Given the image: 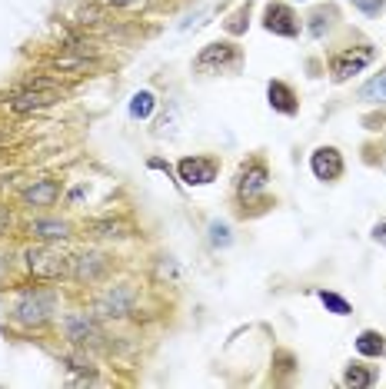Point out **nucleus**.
Returning a JSON list of instances; mask_svg holds the SVG:
<instances>
[{"instance_id": "4", "label": "nucleus", "mask_w": 386, "mask_h": 389, "mask_svg": "<svg viewBox=\"0 0 386 389\" xmlns=\"http://www.w3.org/2000/svg\"><path fill=\"white\" fill-rule=\"evenodd\" d=\"M240 63V47L230 40H217V44H206L204 51L197 53L193 70L197 74H220V70H230Z\"/></svg>"}, {"instance_id": "5", "label": "nucleus", "mask_w": 386, "mask_h": 389, "mask_svg": "<svg viewBox=\"0 0 386 389\" xmlns=\"http://www.w3.org/2000/svg\"><path fill=\"white\" fill-rule=\"evenodd\" d=\"M133 306H137V293H133V286L120 283V286L103 289L100 296L93 300V313L100 316V319H124V316L133 313Z\"/></svg>"}, {"instance_id": "16", "label": "nucleus", "mask_w": 386, "mask_h": 389, "mask_svg": "<svg viewBox=\"0 0 386 389\" xmlns=\"http://www.w3.org/2000/svg\"><path fill=\"white\" fill-rule=\"evenodd\" d=\"M70 230L74 226L64 223V220H34L30 223V233L40 239H47V243H53V239H67L70 237Z\"/></svg>"}, {"instance_id": "1", "label": "nucleus", "mask_w": 386, "mask_h": 389, "mask_svg": "<svg viewBox=\"0 0 386 389\" xmlns=\"http://www.w3.org/2000/svg\"><path fill=\"white\" fill-rule=\"evenodd\" d=\"M24 266L34 279H44V283H53V279H64L74 273V256L64 253L53 243H44V246H30L24 253Z\"/></svg>"}, {"instance_id": "24", "label": "nucleus", "mask_w": 386, "mask_h": 389, "mask_svg": "<svg viewBox=\"0 0 386 389\" xmlns=\"http://www.w3.org/2000/svg\"><path fill=\"white\" fill-rule=\"evenodd\" d=\"M210 243H213V246H230V226L213 220V223H210Z\"/></svg>"}, {"instance_id": "13", "label": "nucleus", "mask_w": 386, "mask_h": 389, "mask_svg": "<svg viewBox=\"0 0 386 389\" xmlns=\"http://www.w3.org/2000/svg\"><path fill=\"white\" fill-rule=\"evenodd\" d=\"M107 266H110V260L103 253H84V256L74 260V277L84 279V283H93L107 273Z\"/></svg>"}, {"instance_id": "29", "label": "nucleus", "mask_w": 386, "mask_h": 389, "mask_svg": "<svg viewBox=\"0 0 386 389\" xmlns=\"http://www.w3.org/2000/svg\"><path fill=\"white\" fill-rule=\"evenodd\" d=\"M110 7H140V4H150V0H107Z\"/></svg>"}, {"instance_id": "21", "label": "nucleus", "mask_w": 386, "mask_h": 389, "mask_svg": "<svg viewBox=\"0 0 386 389\" xmlns=\"http://www.w3.org/2000/svg\"><path fill=\"white\" fill-rule=\"evenodd\" d=\"M60 363H67V369H74V373H84L87 379H93V366H91V360H87L84 352H64V356H60Z\"/></svg>"}, {"instance_id": "20", "label": "nucleus", "mask_w": 386, "mask_h": 389, "mask_svg": "<svg viewBox=\"0 0 386 389\" xmlns=\"http://www.w3.org/2000/svg\"><path fill=\"white\" fill-rule=\"evenodd\" d=\"M343 383H347V386H373V373L360 363H350L347 373H343Z\"/></svg>"}, {"instance_id": "17", "label": "nucleus", "mask_w": 386, "mask_h": 389, "mask_svg": "<svg viewBox=\"0 0 386 389\" xmlns=\"http://www.w3.org/2000/svg\"><path fill=\"white\" fill-rule=\"evenodd\" d=\"M357 352L360 356H386V336L376 329H363L357 336Z\"/></svg>"}, {"instance_id": "9", "label": "nucleus", "mask_w": 386, "mask_h": 389, "mask_svg": "<svg viewBox=\"0 0 386 389\" xmlns=\"http://www.w3.org/2000/svg\"><path fill=\"white\" fill-rule=\"evenodd\" d=\"M267 183H270L267 164H263V160H250V164L240 170V176H237V197H240V203L260 197V193L267 190Z\"/></svg>"}, {"instance_id": "18", "label": "nucleus", "mask_w": 386, "mask_h": 389, "mask_svg": "<svg viewBox=\"0 0 386 389\" xmlns=\"http://www.w3.org/2000/svg\"><path fill=\"white\" fill-rule=\"evenodd\" d=\"M157 107V97L150 90H140V93H133V100H130V117L133 120H147Z\"/></svg>"}, {"instance_id": "6", "label": "nucleus", "mask_w": 386, "mask_h": 389, "mask_svg": "<svg viewBox=\"0 0 386 389\" xmlns=\"http://www.w3.org/2000/svg\"><path fill=\"white\" fill-rule=\"evenodd\" d=\"M64 336L77 346V350H87V346H100L103 343V329L100 323L87 313H70L64 319Z\"/></svg>"}, {"instance_id": "19", "label": "nucleus", "mask_w": 386, "mask_h": 389, "mask_svg": "<svg viewBox=\"0 0 386 389\" xmlns=\"http://www.w3.org/2000/svg\"><path fill=\"white\" fill-rule=\"evenodd\" d=\"M360 97L363 100H370V103H386V70L383 74H376L370 84H363Z\"/></svg>"}, {"instance_id": "25", "label": "nucleus", "mask_w": 386, "mask_h": 389, "mask_svg": "<svg viewBox=\"0 0 386 389\" xmlns=\"http://www.w3.org/2000/svg\"><path fill=\"white\" fill-rule=\"evenodd\" d=\"M91 230L97 233V237H124V230H127V226H124V223H93Z\"/></svg>"}, {"instance_id": "27", "label": "nucleus", "mask_w": 386, "mask_h": 389, "mask_svg": "<svg viewBox=\"0 0 386 389\" xmlns=\"http://www.w3.org/2000/svg\"><path fill=\"white\" fill-rule=\"evenodd\" d=\"M326 17H330L326 11H320V13H313V17H310V20H313V24H310V34H313V37H323V20H326Z\"/></svg>"}, {"instance_id": "2", "label": "nucleus", "mask_w": 386, "mask_h": 389, "mask_svg": "<svg viewBox=\"0 0 386 389\" xmlns=\"http://www.w3.org/2000/svg\"><path fill=\"white\" fill-rule=\"evenodd\" d=\"M53 303H57V296H53L51 289H24V293L17 296V303H13V310H11L13 323L40 329L53 316Z\"/></svg>"}, {"instance_id": "30", "label": "nucleus", "mask_w": 386, "mask_h": 389, "mask_svg": "<svg viewBox=\"0 0 386 389\" xmlns=\"http://www.w3.org/2000/svg\"><path fill=\"white\" fill-rule=\"evenodd\" d=\"M373 239H376V243H383V246H386V223H376V230H373Z\"/></svg>"}, {"instance_id": "11", "label": "nucleus", "mask_w": 386, "mask_h": 389, "mask_svg": "<svg viewBox=\"0 0 386 389\" xmlns=\"http://www.w3.org/2000/svg\"><path fill=\"white\" fill-rule=\"evenodd\" d=\"M263 27L270 34H277V37H296L300 34V20H296V13L286 4H270L267 13H263Z\"/></svg>"}, {"instance_id": "14", "label": "nucleus", "mask_w": 386, "mask_h": 389, "mask_svg": "<svg viewBox=\"0 0 386 389\" xmlns=\"http://www.w3.org/2000/svg\"><path fill=\"white\" fill-rule=\"evenodd\" d=\"M267 97H270V107L277 113H286V117H293L300 110V103H296V93L286 87L284 80H270V87H267Z\"/></svg>"}, {"instance_id": "7", "label": "nucleus", "mask_w": 386, "mask_h": 389, "mask_svg": "<svg viewBox=\"0 0 386 389\" xmlns=\"http://www.w3.org/2000/svg\"><path fill=\"white\" fill-rule=\"evenodd\" d=\"M373 63V47H350V51H340L330 60V74H333L336 84H343L350 77H357L360 70H366Z\"/></svg>"}, {"instance_id": "3", "label": "nucleus", "mask_w": 386, "mask_h": 389, "mask_svg": "<svg viewBox=\"0 0 386 389\" xmlns=\"http://www.w3.org/2000/svg\"><path fill=\"white\" fill-rule=\"evenodd\" d=\"M64 93H53V90H34V87H17L11 93H0V107L7 113H17V117H24V113H37V110H47L53 103L60 100Z\"/></svg>"}, {"instance_id": "10", "label": "nucleus", "mask_w": 386, "mask_h": 389, "mask_svg": "<svg viewBox=\"0 0 386 389\" xmlns=\"http://www.w3.org/2000/svg\"><path fill=\"white\" fill-rule=\"evenodd\" d=\"M310 170H313V176H317V180H323V183H333V180H340V176H343V157H340V150H336V147H320V150L310 157Z\"/></svg>"}, {"instance_id": "23", "label": "nucleus", "mask_w": 386, "mask_h": 389, "mask_svg": "<svg viewBox=\"0 0 386 389\" xmlns=\"http://www.w3.org/2000/svg\"><path fill=\"white\" fill-rule=\"evenodd\" d=\"M317 296H320V303L326 306V310H330V313H336V316H350V313H353V310H350V303L343 300V296H336V293H326V289H320Z\"/></svg>"}, {"instance_id": "22", "label": "nucleus", "mask_w": 386, "mask_h": 389, "mask_svg": "<svg viewBox=\"0 0 386 389\" xmlns=\"http://www.w3.org/2000/svg\"><path fill=\"white\" fill-rule=\"evenodd\" d=\"M100 20H103V11L93 7V4H84V7H77V13H74V24L77 27H97Z\"/></svg>"}, {"instance_id": "26", "label": "nucleus", "mask_w": 386, "mask_h": 389, "mask_svg": "<svg viewBox=\"0 0 386 389\" xmlns=\"http://www.w3.org/2000/svg\"><path fill=\"white\" fill-rule=\"evenodd\" d=\"M244 17H250V7H240V11L233 13V20L230 24H227V30H230V34H244Z\"/></svg>"}, {"instance_id": "15", "label": "nucleus", "mask_w": 386, "mask_h": 389, "mask_svg": "<svg viewBox=\"0 0 386 389\" xmlns=\"http://www.w3.org/2000/svg\"><path fill=\"white\" fill-rule=\"evenodd\" d=\"M93 63H97L93 57L64 51L60 57H51V60H47V67H51V70H57V74H84V70H91Z\"/></svg>"}, {"instance_id": "28", "label": "nucleus", "mask_w": 386, "mask_h": 389, "mask_svg": "<svg viewBox=\"0 0 386 389\" xmlns=\"http://www.w3.org/2000/svg\"><path fill=\"white\" fill-rule=\"evenodd\" d=\"M357 7H360L363 13H380L383 11V0H357Z\"/></svg>"}, {"instance_id": "12", "label": "nucleus", "mask_w": 386, "mask_h": 389, "mask_svg": "<svg viewBox=\"0 0 386 389\" xmlns=\"http://www.w3.org/2000/svg\"><path fill=\"white\" fill-rule=\"evenodd\" d=\"M57 197H60V183L57 180H37L34 187H27L24 193H20V200L27 203V206H53L57 203Z\"/></svg>"}, {"instance_id": "8", "label": "nucleus", "mask_w": 386, "mask_h": 389, "mask_svg": "<svg viewBox=\"0 0 386 389\" xmlns=\"http://www.w3.org/2000/svg\"><path fill=\"white\" fill-rule=\"evenodd\" d=\"M217 160L213 157H183L180 164H177V173L187 187H206V183H213L217 180Z\"/></svg>"}]
</instances>
